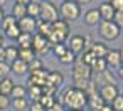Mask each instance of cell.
<instances>
[{"mask_svg": "<svg viewBox=\"0 0 123 111\" xmlns=\"http://www.w3.org/2000/svg\"><path fill=\"white\" fill-rule=\"evenodd\" d=\"M98 94H99V96H101V99L108 104V103H111V101L120 94V89H118V86H116V84H103V86L99 88Z\"/></svg>", "mask_w": 123, "mask_h": 111, "instance_id": "ba28073f", "label": "cell"}, {"mask_svg": "<svg viewBox=\"0 0 123 111\" xmlns=\"http://www.w3.org/2000/svg\"><path fill=\"white\" fill-rule=\"evenodd\" d=\"M108 47L103 44V42H93V46H91V49H89V52L96 57V59H105L106 57V54H108Z\"/></svg>", "mask_w": 123, "mask_h": 111, "instance_id": "9a60e30c", "label": "cell"}, {"mask_svg": "<svg viewBox=\"0 0 123 111\" xmlns=\"http://www.w3.org/2000/svg\"><path fill=\"white\" fill-rule=\"evenodd\" d=\"M59 17L66 22L78 20L81 17V5H78L74 0H71V2H62L61 7H59Z\"/></svg>", "mask_w": 123, "mask_h": 111, "instance_id": "7a4b0ae2", "label": "cell"}, {"mask_svg": "<svg viewBox=\"0 0 123 111\" xmlns=\"http://www.w3.org/2000/svg\"><path fill=\"white\" fill-rule=\"evenodd\" d=\"M91 76H93V69H91V66L84 64V62L79 59V61L74 64V67H73V77H74V81H76V86H79V84L89 81Z\"/></svg>", "mask_w": 123, "mask_h": 111, "instance_id": "277c9868", "label": "cell"}, {"mask_svg": "<svg viewBox=\"0 0 123 111\" xmlns=\"http://www.w3.org/2000/svg\"><path fill=\"white\" fill-rule=\"evenodd\" d=\"M4 17H5V12H4V9H2V7H0V22L4 20Z\"/></svg>", "mask_w": 123, "mask_h": 111, "instance_id": "bcb514c9", "label": "cell"}, {"mask_svg": "<svg viewBox=\"0 0 123 111\" xmlns=\"http://www.w3.org/2000/svg\"><path fill=\"white\" fill-rule=\"evenodd\" d=\"M29 66V72H32V71H39V69H42L44 67V64H42V61H41V57H36L32 62H29L27 64Z\"/></svg>", "mask_w": 123, "mask_h": 111, "instance_id": "836d02e7", "label": "cell"}, {"mask_svg": "<svg viewBox=\"0 0 123 111\" xmlns=\"http://www.w3.org/2000/svg\"><path fill=\"white\" fill-rule=\"evenodd\" d=\"M10 103H12V98H10V96L0 94V109H9Z\"/></svg>", "mask_w": 123, "mask_h": 111, "instance_id": "8d00e7d4", "label": "cell"}, {"mask_svg": "<svg viewBox=\"0 0 123 111\" xmlns=\"http://www.w3.org/2000/svg\"><path fill=\"white\" fill-rule=\"evenodd\" d=\"M68 44V49L76 56V54H81L83 51H86V41H84V37L83 35H71L68 41H66Z\"/></svg>", "mask_w": 123, "mask_h": 111, "instance_id": "52a82bcc", "label": "cell"}, {"mask_svg": "<svg viewBox=\"0 0 123 111\" xmlns=\"http://www.w3.org/2000/svg\"><path fill=\"white\" fill-rule=\"evenodd\" d=\"M9 72H10V64L9 62H0V79L9 77Z\"/></svg>", "mask_w": 123, "mask_h": 111, "instance_id": "d590c367", "label": "cell"}, {"mask_svg": "<svg viewBox=\"0 0 123 111\" xmlns=\"http://www.w3.org/2000/svg\"><path fill=\"white\" fill-rule=\"evenodd\" d=\"M0 62H7V57H5V47H0Z\"/></svg>", "mask_w": 123, "mask_h": 111, "instance_id": "b9f144b4", "label": "cell"}, {"mask_svg": "<svg viewBox=\"0 0 123 111\" xmlns=\"http://www.w3.org/2000/svg\"><path fill=\"white\" fill-rule=\"evenodd\" d=\"M62 82H64V76H62L59 71H49V72H47V77H46V84H44V86H49V88L57 89Z\"/></svg>", "mask_w": 123, "mask_h": 111, "instance_id": "8fae6325", "label": "cell"}, {"mask_svg": "<svg viewBox=\"0 0 123 111\" xmlns=\"http://www.w3.org/2000/svg\"><path fill=\"white\" fill-rule=\"evenodd\" d=\"M5 57H7V62H14L15 59H19V49H17V46H7L5 47Z\"/></svg>", "mask_w": 123, "mask_h": 111, "instance_id": "484cf974", "label": "cell"}, {"mask_svg": "<svg viewBox=\"0 0 123 111\" xmlns=\"http://www.w3.org/2000/svg\"><path fill=\"white\" fill-rule=\"evenodd\" d=\"M91 69H93V71H96L98 74H101V72H105V71L108 69V64H106V61H105V59H96V61L91 64Z\"/></svg>", "mask_w": 123, "mask_h": 111, "instance_id": "4316f807", "label": "cell"}, {"mask_svg": "<svg viewBox=\"0 0 123 111\" xmlns=\"http://www.w3.org/2000/svg\"><path fill=\"white\" fill-rule=\"evenodd\" d=\"M32 35L34 34H24L17 37V49H32Z\"/></svg>", "mask_w": 123, "mask_h": 111, "instance_id": "ac0fdd59", "label": "cell"}, {"mask_svg": "<svg viewBox=\"0 0 123 111\" xmlns=\"http://www.w3.org/2000/svg\"><path fill=\"white\" fill-rule=\"evenodd\" d=\"M19 59L24 61L25 64H29L36 59V54H34L32 49H19Z\"/></svg>", "mask_w": 123, "mask_h": 111, "instance_id": "603a6c76", "label": "cell"}, {"mask_svg": "<svg viewBox=\"0 0 123 111\" xmlns=\"http://www.w3.org/2000/svg\"><path fill=\"white\" fill-rule=\"evenodd\" d=\"M99 111H113V108H111L110 104H105V106H103V108H101Z\"/></svg>", "mask_w": 123, "mask_h": 111, "instance_id": "f6af8a7d", "label": "cell"}, {"mask_svg": "<svg viewBox=\"0 0 123 111\" xmlns=\"http://www.w3.org/2000/svg\"><path fill=\"white\" fill-rule=\"evenodd\" d=\"M29 99L27 98H19V99H12L10 106L14 108V111H27L29 109Z\"/></svg>", "mask_w": 123, "mask_h": 111, "instance_id": "ffe728a7", "label": "cell"}, {"mask_svg": "<svg viewBox=\"0 0 123 111\" xmlns=\"http://www.w3.org/2000/svg\"><path fill=\"white\" fill-rule=\"evenodd\" d=\"M47 111H66V108H64V106H62L59 101H56V103H54V104H52V106H51Z\"/></svg>", "mask_w": 123, "mask_h": 111, "instance_id": "60d3db41", "label": "cell"}, {"mask_svg": "<svg viewBox=\"0 0 123 111\" xmlns=\"http://www.w3.org/2000/svg\"><path fill=\"white\" fill-rule=\"evenodd\" d=\"M10 72H14L17 76H25L29 72V66L20 59H15L14 62H10Z\"/></svg>", "mask_w": 123, "mask_h": 111, "instance_id": "2e32d148", "label": "cell"}, {"mask_svg": "<svg viewBox=\"0 0 123 111\" xmlns=\"http://www.w3.org/2000/svg\"><path fill=\"white\" fill-rule=\"evenodd\" d=\"M66 109H74V111H81L84 109V106H88V94L76 86H69L64 89V93L61 94V101H59Z\"/></svg>", "mask_w": 123, "mask_h": 111, "instance_id": "6da1fadb", "label": "cell"}, {"mask_svg": "<svg viewBox=\"0 0 123 111\" xmlns=\"http://www.w3.org/2000/svg\"><path fill=\"white\" fill-rule=\"evenodd\" d=\"M120 51V59H121V67H123V47L121 49H118Z\"/></svg>", "mask_w": 123, "mask_h": 111, "instance_id": "c3c4849f", "label": "cell"}, {"mask_svg": "<svg viewBox=\"0 0 123 111\" xmlns=\"http://www.w3.org/2000/svg\"><path fill=\"white\" fill-rule=\"evenodd\" d=\"M81 111H89V109H81Z\"/></svg>", "mask_w": 123, "mask_h": 111, "instance_id": "11a10c76", "label": "cell"}, {"mask_svg": "<svg viewBox=\"0 0 123 111\" xmlns=\"http://www.w3.org/2000/svg\"><path fill=\"white\" fill-rule=\"evenodd\" d=\"M51 32H52V24L44 22V20L37 22V34H41V35H44V37H49Z\"/></svg>", "mask_w": 123, "mask_h": 111, "instance_id": "7402d4cb", "label": "cell"}, {"mask_svg": "<svg viewBox=\"0 0 123 111\" xmlns=\"http://www.w3.org/2000/svg\"><path fill=\"white\" fill-rule=\"evenodd\" d=\"M27 15L37 19V17L41 15V2H31V4L27 5Z\"/></svg>", "mask_w": 123, "mask_h": 111, "instance_id": "d4e9b609", "label": "cell"}, {"mask_svg": "<svg viewBox=\"0 0 123 111\" xmlns=\"http://www.w3.org/2000/svg\"><path fill=\"white\" fill-rule=\"evenodd\" d=\"M10 15H14L17 20L22 19V17H25V15H27V5L14 4V5H12V14H10Z\"/></svg>", "mask_w": 123, "mask_h": 111, "instance_id": "44dd1931", "label": "cell"}, {"mask_svg": "<svg viewBox=\"0 0 123 111\" xmlns=\"http://www.w3.org/2000/svg\"><path fill=\"white\" fill-rule=\"evenodd\" d=\"M108 67H115V69H120L121 67V59H120V51L118 49H111L108 51L106 57H105Z\"/></svg>", "mask_w": 123, "mask_h": 111, "instance_id": "7c38bea8", "label": "cell"}, {"mask_svg": "<svg viewBox=\"0 0 123 111\" xmlns=\"http://www.w3.org/2000/svg\"><path fill=\"white\" fill-rule=\"evenodd\" d=\"M110 106L113 108V111H123V94H118L111 103Z\"/></svg>", "mask_w": 123, "mask_h": 111, "instance_id": "1f68e13d", "label": "cell"}, {"mask_svg": "<svg viewBox=\"0 0 123 111\" xmlns=\"http://www.w3.org/2000/svg\"><path fill=\"white\" fill-rule=\"evenodd\" d=\"M27 93H31L32 101H39V99L42 98V88H41V86H29Z\"/></svg>", "mask_w": 123, "mask_h": 111, "instance_id": "f1b7e54d", "label": "cell"}, {"mask_svg": "<svg viewBox=\"0 0 123 111\" xmlns=\"http://www.w3.org/2000/svg\"><path fill=\"white\" fill-rule=\"evenodd\" d=\"M101 22V15L98 12V9H89L88 12H84V24L88 25H99Z\"/></svg>", "mask_w": 123, "mask_h": 111, "instance_id": "5bb4252c", "label": "cell"}, {"mask_svg": "<svg viewBox=\"0 0 123 111\" xmlns=\"http://www.w3.org/2000/svg\"><path fill=\"white\" fill-rule=\"evenodd\" d=\"M66 111H74V109H66Z\"/></svg>", "mask_w": 123, "mask_h": 111, "instance_id": "9f6ffc18", "label": "cell"}, {"mask_svg": "<svg viewBox=\"0 0 123 111\" xmlns=\"http://www.w3.org/2000/svg\"><path fill=\"white\" fill-rule=\"evenodd\" d=\"M41 20L44 22H49V24H54L56 20H59V10L57 7L52 4V2H41Z\"/></svg>", "mask_w": 123, "mask_h": 111, "instance_id": "5b68a950", "label": "cell"}, {"mask_svg": "<svg viewBox=\"0 0 123 111\" xmlns=\"http://www.w3.org/2000/svg\"><path fill=\"white\" fill-rule=\"evenodd\" d=\"M4 4H5V0H0V7H2Z\"/></svg>", "mask_w": 123, "mask_h": 111, "instance_id": "f907efd6", "label": "cell"}, {"mask_svg": "<svg viewBox=\"0 0 123 111\" xmlns=\"http://www.w3.org/2000/svg\"><path fill=\"white\" fill-rule=\"evenodd\" d=\"M49 49H51V46H49L47 37H44L41 34H34L32 35V51H34L36 57H41V56L47 54Z\"/></svg>", "mask_w": 123, "mask_h": 111, "instance_id": "8992f818", "label": "cell"}, {"mask_svg": "<svg viewBox=\"0 0 123 111\" xmlns=\"http://www.w3.org/2000/svg\"><path fill=\"white\" fill-rule=\"evenodd\" d=\"M62 2H71V0H62Z\"/></svg>", "mask_w": 123, "mask_h": 111, "instance_id": "db71d44e", "label": "cell"}, {"mask_svg": "<svg viewBox=\"0 0 123 111\" xmlns=\"http://www.w3.org/2000/svg\"><path fill=\"white\" fill-rule=\"evenodd\" d=\"M15 82L10 79V77H4V79H0V94H4V96H10L12 89H14Z\"/></svg>", "mask_w": 123, "mask_h": 111, "instance_id": "d6986e66", "label": "cell"}, {"mask_svg": "<svg viewBox=\"0 0 123 111\" xmlns=\"http://www.w3.org/2000/svg\"><path fill=\"white\" fill-rule=\"evenodd\" d=\"M98 32L105 41H116L121 34V27H118L113 20H101Z\"/></svg>", "mask_w": 123, "mask_h": 111, "instance_id": "3957f363", "label": "cell"}, {"mask_svg": "<svg viewBox=\"0 0 123 111\" xmlns=\"http://www.w3.org/2000/svg\"><path fill=\"white\" fill-rule=\"evenodd\" d=\"M0 47H4V35L0 34Z\"/></svg>", "mask_w": 123, "mask_h": 111, "instance_id": "681fc988", "label": "cell"}, {"mask_svg": "<svg viewBox=\"0 0 123 111\" xmlns=\"http://www.w3.org/2000/svg\"><path fill=\"white\" fill-rule=\"evenodd\" d=\"M12 99H19V98H27V88L22 86V84H15L12 93H10Z\"/></svg>", "mask_w": 123, "mask_h": 111, "instance_id": "cb8c5ba5", "label": "cell"}, {"mask_svg": "<svg viewBox=\"0 0 123 111\" xmlns=\"http://www.w3.org/2000/svg\"><path fill=\"white\" fill-rule=\"evenodd\" d=\"M17 27L24 34H34V30H37V19L25 15V17H22V19L17 20Z\"/></svg>", "mask_w": 123, "mask_h": 111, "instance_id": "9c48e42d", "label": "cell"}, {"mask_svg": "<svg viewBox=\"0 0 123 111\" xmlns=\"http://www.w3.org/2000/svg\"><path fill=\"white\" fill-rule=\"evenodd\" d=\"M32 0H15V4H20V5H29Z\"/></svg>", "mask_w": 123, "mask_h": 111, "instance_id": "7bdbcfd3", "label": "cell"}, {"mask_svg": "<svg viewBox=\"0 0 123 111\" xmlns=\"http://www.w3.org/2000/svg\"><path fill=\"white\" fill-rule=\"evenodd\" d=\"M66 51H68V46H66V44H56V46L52 47V52H54V56H56L57 59H59Z\"/></svg>", "mask_w": 123, "mask_h": 111, "instance_id": "e575fe53", "label": "cell"}, {"mask_svg": "<svg viewBox=\"0 0 123 111\" xmlns=\"http://www.w3.org/2000/svg\"><path fill=\"white\" fill-rule=\"evenodd\" d=\"M39 2H49V0H39Z\"/></svg>", "mask_w": 123, "mask_h": 111, "instance_id": "816d5d0a", "label": "cell"}, {"mask_svg": "<svg viewBox=\"0 0 123 111\" xmlns=\"http://www.w3.org/2000/svg\"><path fill=\"white\" fill-rule=\"evenodd\" d=\"M0 111H10V109H0Z\"/></svg>", "mask_w": 123, "mask_h": 111, "instance_id": "f5cc1de1", "label": "cell"}, {"mask_svg": "<svg viewBox=\"0 0 123 111\" xmlns=\"http://www.w3.org/2000/svg\"><path fill=\"white\" fill-rule=\"evenodd\" d=\"M74 61H76V56H74L69 49H68V51L59 57V62H61V64H64V66H69V64H73Z\"/></svg>", "mask_w": 123, "mask_h": 111, "instance_id": "83f0119b", "label": "cell"}, {"mask_svg": "<svg viewBox=\"0 0 123 111\" xmlns=\"http://www.w3.org/2000/svg\"><path fill=\"white\" fill-rule=\"evenodd\" d=\"M105 104H106V103L101 99V96H99L98 93L88 98V109H89V111H99Z\"/></svg>", "mask_w": 123, "mask_h": 111, "instance_id": "e0dca14e", "label": "cell"}, {"mask_svg": "<svg viewBox=\"0 0 123 111\" xmlns=\"http://www.w3.org/2000/svg\"><path fill=\"white\" fill-rule=\"evenodd\" d=\"M4 34H5V37H7V39H10V41H17V37L20 35V29H19L17 25H12V27H10V29H7Z\"/></svg>", "mask_w": 123, "mask_h": 111, "instance_id": "f546056e", "label": "cell"}, {"mask_svg": "<svg viewBox=\"0 0 123 111\" xmlns=\"http://www.w3.org/2000/svg\"><path fill=\"white\" fill-rule=\"evenodd\" d=\"M118 77L123 81V67H120V69H118Z\"/></svg>", "mask_w": 123, "mask_h": 111, "instance_id": "7dc6e473", "label": "cell"}, {"mask_svg": "<svg viewBox=\"0 0 123 111\" xmlns=\"http://www.w3.org/2000/svg\"><path fill=\"white\" fill-rule=\"evenodd\" d=\"M29 111H46V108L39 103V101H32L29 104Z\"/></svg>", "mask_w": 123, "mask_h": 111, "instance_id": "f35d334b", "label": "cell"}, {"mask_svg": "<svg viewBox=\"0 0 123 111\" xmlns=\"http://www.w3.org/2000/svg\"><path fill=\"white\" fill-rule=\"evenodd\" d=\"M12 25H17V19H15L14 15H5L4 20H2V29H4V32H5L7 29H10Z\"/></svg>", "mask_w": 123, "mask_h": 111, "instance_id": "4dcf8cb0", "label": "cell"}, {"mask_svg": "<svg viewBox=\"0 0 123 111\" xmlns=\"http://www.w3.org/2000/svg\"><path fill=\"white\" fill-rule=\"evenodd\" d=\"M47 69L46 67H42V69H39V71H32L31 74H29V79H27V82H29V86H44L46 84V77H47Z\"/></svg>", "mask_w": 123, "mask_h": 111, "instance_id": "30bf717a", "label": "cell"}, {"mask_svg": "<svg viewBox=\"0 0 123 111\" xmlns=\"http://www.w3.org/2000/svg\"><path fill=\"white\" fill-rule=\"evenodd\" d=\"M110 4L115 9V12H123V0H110Z\"/></svg>", "mask_w": 123, "mask_h": 111, "instance_id": "74e56055", "label": "cell"}, {"mask_svg": "<svg viewBox=\"0 0 123 111\" xmlns=\"http://www.w3.org/2000/svg\"><path fill=\"white\" fill-rule=\"evenodd\" d=\"M98 12L101 15V20H113V17H115V9L111 7L110 2H103L98 7Z\"/></svg>", "mask_w": 123, "mask_h": 111, "instance_id": "4fadbf2b", "label": "cell"}, {"mask_svg": "<svg viewBox=\"0 0 123 111\" xmlns=\"http://www.w3.org/2000/svg\"><path fill=\"white\" fill-rule=\"evenodd\" d=\"M74 2L78 4V5H86V4H89L91 0H74Z\"/></svg>", "mask_w": 123, "mask_h": 111, "instance_id": "ee69618b", "label": "cell"}, {"mask_svg": "<svg viewBox=\"0 0 123 111\" xmlns=\"http://www.w3.org/2000/svg\"><path fill=\"white\" fill-rule=\"evenodd\" d=\"M39 103H41V104L46 108V111H47V109H49V108L56 103V99H54V96H46V94H44V96L39 99Z\"/></svg>", "mask_w": 123, "mask_h": 111, "instance_id": "d6a6232c", "label": "cell"}, {"mask_svg": "<svg viewBox=\"0 0 123 111\" xmlns=\"http://www.w3.org/2000/svg\"><path fill=\"white\" fill-rule=\"evenodd\" d=\"M113 22H115L118 27H123V12H115Z\"/></svg>", "mask_w": 123, "mask_h": 111, "instance_id": "ab89813d", "label": "cell"}]
</instances>
